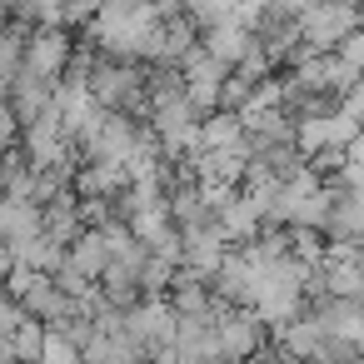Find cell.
I'll use <instances>...</instances> for the list:
<instances>
[{"instance_id": "obj_12", "label": "cell", "mask_w": 364, "mask_h": 364, "mask_svg": "<svg viewBox=\"0 0 364 364\" xmlns=\"http://www.w3.org/2000/svg\"><path fill=\"white\" fill-rule=\"evenodd\" d=\"M60 259H65V245H55L50 235H31V240L16 245V264H26V269H36V274H55Z\"/></svg>"}, {"instance_id": "obj_5", "label": "cell", "mask_w": 364, "mask_h": 364, "mask_svg": "<svg viewBox=\"0 0 364 364\" xmlns=\"http://www.w3.org/2000/svg\"><path fill=\"white\" fill-rule=\"evenodd\" d=\"M259 210H255V200L245 195V190H235L225 205H215V230L225 235V245H245V240H255L259 235Z\"/></svg>"}, {"instance_id": "obj_17", "label": "cell", "mask_w": 364, "mask_h": 364, "mask_svg": "<svg viewBox=\"0 0 364 364\" xmlns=\"http://www.w3.org/2000/svg\"><path fill=\"white\" fill-rule=\"evenodd\" d=\"M21 319H26V309L16 299H0V344H11V334L21 329Z\"/></svg>"}, {"instance_id": "obj_22", "label": "cell", "mask_w": 364, "mask_h": 364, "mask_svg": "<svg viewBox=\"0 0 364 364\" xmlns=\"http://www.w3.org/2000/svg\"><path fill=\"white\" fill-rule=\"evenodd\" d=\"M354 349H359V359H364V329H359V339H354Z\"/></svg>"}, {"instance_id": "obj_14", "label": "cell", "mask_w": 364, "mask_h": 364, "mask_svg": "<svg viewBox=\"0 0 364 364\" xmlns=\"http://www.w3.org/2000/svg\"><path fill=\"white\" fill-rule=\"evenodd\" d=\"M170 279H175V264H170V259L145 255V264H140V294H165V289H170Z\"/></svg>"}, {"instance_id": "obj_18", "label": "cell", "mask_w": 364, "mask_h": 364, "mask_svg": "<svg viewBox=\"0 0 364 364\" xmlns=\"http://www.w3.org/2000/svg\"><path fill=\"white\" fill-rule=\"evenodd\" d=\"M245 364H289V359H284V354H279L274 344H264V349H255V354H250Z\"/></svg>"}, {"instance_id": "obj_10", "label": "cell", "mask_w": 364, "mask_h": 364, "mask_svg": "<svg viewBox=\"0 0 364 364\" xmlns=\"http://www.w3.org/2000/svg\"><path fill=\"white\" fill-rule=\"evenodd\" d=\"M31 235H41V205H31V200H0V240L16 250Z\"/></svg>"}, {"instance_id": "obj_9", "label": "cell", "mask_w": 364, "mask_h": 364, "mask_svg": "<svg viewBox=\"0 0 364 364\" xmlns=\"http://www.w3.org/2000/svg\"><path fill=\"white\" fill-rule=\"evenodd\" d=\"M65 264L85 279H100V269L110 264V250H105V235L100 230H80L70 245H65Z\"/></svg>"}, {"instance_id": "obj_6", "label": "cell", "mask_w": 364, "mask_h": 364, "mask_svg": "<svg viewBox=\"0 0 364 364\" xmlns=\"http://www.w3.org/2000/svg\"><path fill=\"white\" fill-rule=\"evenodd\" d=\"M200 46H205L210 55H220V60L235 70V65L245 60V50L255 46V31H250V26H240L235 16H225V21H215V26H205V31H200Z\"/></svg>"}, {"instance_id": "obj_3", "label": "cell", "mask_w": 364, "mask_h": 364, "mask_svg": "<svg viewBox=\"0 0 364 364\" xmlns=\"http://www.w3.org/2000/svg\"><path fill=\"white\" fill-rule=\"evenodd\" d=\"M70 46H75V31H65V26H31L26 31L21 70H31L41 80H60L65 75V60H70Z\"/></svg>"}, {"instance_id": "obj_11", "label": "cell", "mask_w": 364, "mask_h": 364, "mask_svg": "<svg viewBox=\"0 0 364 364\" xmlns=\"http://www.w3.org/2000/svg\"><path fill=\"white\" fill-rule=\"evenodd\" d=\"M195 140H200V150H235L245 140V125L235 110H210V115H200Z\"/></svg>"}, {"instance_id": "obj_19", "label": "cell", "mask_w": 364, "mask_h": 364, "mask_svg": "<svg viewBox=\"0 0 364 364\" xmlns=\"http://www.w3.org/2000/svg\"><path fill=\"white\" fill-rule=\"evenodd\" d=\"M344 155H349V160H354V165H364V125H359V130H354V140H349V145H344Z\"/></svg>"}, {"instance_id": "obj_21", "label": "cell", "mask_w": 364, "mask_h": 364, "mask_svg": "<svg viewBox=\"0 0 364 364\" xmlns=\"http://www.w3.org/2000/svg\"><path fill=\"white\" fill-rule=\"evenodd\" d=\"M0 364H16V359H11V344H0Z\"/></svg>"}, {"instance_id": "obj_7", "label": "cell", "mask_w": 364, "mask_h": 364, "mask_svg": "<svg viewBox=\"0 0 364 364\" xmlns=\"http://www.w3.org/2000/svg\"><path fill=\"white\" fill-rule=\"evenodd\" d=\"M50 90H55V80H41V75H31V70H16V80H11V90H6V105H11V115H16L21 125H31V120H41V110L50 105Z\"/></svg>"}, {"instance_id": "obj_2", "label": "cell", "mask_w": 364, "mask_h": 364, "mask_svg": "<svg viewBox=\"0 0 364 364\" xmlns=\"http://www.w3.org/2000/svg\"><path fill=\"white\" fill-rule=\"evenodd\" d=\"M269 344V324L255 314V309H220L215 319V349H220V364H245L255 349Z\"/></svg>"}, {"instance_id": "obj_15", "label": "cell", "mask_w": 364, "mask_h": 364, "mask_svg": "<svg viewBox=\"0 0 364 364\" xmlns=\"http://www.w3.org/2000/svg\"><path fill=\"white\" fill-rule=\"evenodd\" d=\"M334 55H339L344 65H354V70L364 75V26H359V31H349V36H344V41L334 46Z\"/></svg>"}, {"instance_id": "obj_16", "label": "cell", "mask_w": 364, "mask_h": 364, "mask_svg": "<svg viewBox=\"0 0 364 364\" xmlns=\"http://www.w3.org/2000/svg\"><path fill=\"white\" fill-rule=\"evenodd\" d=\"M339 110H344L349 120H359V125H364V75H359L349 90H339Z\"/></svg>"}, {"instance_id": "obj_8", "label": "cell", "mask_w": 364, "mask_h": 364, "mask_svg": "<svg viewBox=\"0 0 364 364\" xmlns=\"http://www.w3.org/2000/svg\"><path fill=\"white\" fill-rule=\"evenodd\" d=\"M31 319H41V324H55V319H65V314H75V299H65L60 289H55V279L50 274H36L31 279V289L16 299Z\"/></svg>"}, {"instance_id": "obj_4", "label": "cell", "mask_w": 364, "mask_h": 364, "mask_svg": "<svg viewBox=\"0 0 364 364\" xmlns=\"http://www.w3.org/2000/svg\"><path fill=\"white\" fill-rule=\"evenodd\" d=\"M240 125H245V150L250 160L269 145H289L294 140V120L279 110V105H264V110H240Z\"/></svg>"}, {"instance_id": "obj_23", "label": "cell", "mask_w": 364, "mask_h": 364, "mask_svg": "<svg viewBox=\"0 0 364 364\" xmlns=\"http://www.w3.org/2000/svg\"><path fill=\"white\" fill-rule=\"evenodd\" d=\"M16 6H21V0H0V11H16Z\"/></svg>"}, {"instance_id": "obj_13", "label": "cell", "mask_w": 364, "mask_h": 364, "mask_svg": "<svg viewBox=\"0 0 364 364\" xmlns=\"http://www.w3.org/2000/svg\"><path fill=\"white\" fill-rule=\"evenodd\" d=\"M41 349H46V324L26 314L21 329L11 334V359H16V364H41Z\"/></svg>"}, {"instance_id": "obj_1", "label": "cell", "mask_w": 364, "mask_h": 364, "mask_svg": "<svg viewBox=\"0 0 364 364\" xmlns=\"http://www.w3.org/2000/svg\"><path fill=\"white\" fill-rule=\"evenodd\" d=\"M294 21H299V41H304V46L334 50L349 31L364 26V11L354 6V0H314V6H309L304 16H294Z\"/></svg>"}, {"instance_id": "obj_20", "label": "cell", "mask_w": 364, "mask_h": 364, "mask_svg": "<svg viewBox=\"0 0 364 364\" xmlns=\"http://www.w3.org/2000/svg\"><path fill=\"white\" fill-rule=\"evenodd\" d=\"M11 269H16V250L0 240V284H6V274H11Z\"/></svg>"}, {"instance_id": "obj_24", "label": "cell", "mask_w": 364, "mask_h": 364, "mask_svg": "<svg viewBox=\"0 0 364 364\" xmlns=\"http://www.w3.org/2000/svg\"><path fill=\"white\" fill-rule=\"evenodd\" d=\"M294 364H324V359H294Z\"/></svg>"}]
</instances>
